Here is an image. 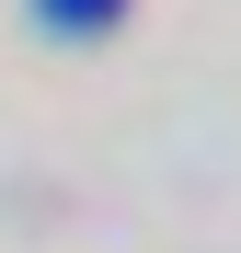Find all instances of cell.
Returning a JSON list of instances; mask_svg holds the SVG:
<instances>
[{
  "label": "cell",
  "mask_w": 241,
  "mask_h": 253,
  "mask_svg": "<svg viewBox=\"0 0 241 253\" xmlns=\"http://www.w3.org/2000/svg\"><path fill=\"white\" fill-rule=\"evenodd\" d=\"M34 12H46V23H69V35H103L127 0H34Z\"/></svg>",
  "instance_id": "6da1fadb"
}]
</instances>
